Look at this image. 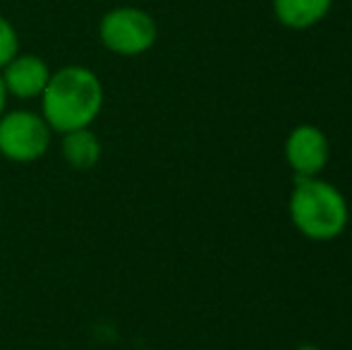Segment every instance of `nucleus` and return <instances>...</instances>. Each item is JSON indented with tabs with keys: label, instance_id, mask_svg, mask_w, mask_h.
<instances>
[{
	"label": "nucleus",
	"instance_id": "nucleus-7",
	"mask_svg": "<svg viewBox=\"0 0 352 350\" xmlns=\"http://www.w3.org/2000/svg\"><path fill=\"white\" fill-rule=\"evenodd\" d=\"M271 8L283 27L302 32L316 27L331 12L333 0H274Z\"/></svg>",
	"mask_w": 352,
	"mask_h": 350
},
{
	"label": "nucleus",
	"instance_id": "nucleus-10",
	"mask_svg": "<svg viewBox=\"0 0 352 350\" xmlns=\"http://www.w3.org/2000/svg\"><path fill=\"white\" fill-rule=\"evenodd\" d=\"M8 89L3 85V77H0V116H3L5 111H8Z\"/></svg>",
	"mask_w": 352,
	"mask_h": 350
},
{
	"label": "nucleus",
	"instance_id": "nucleus-9",
	"mask_svg": "<svg viewBox=\"0 0 352 350\" xmlns=\"http://www.w3.org/2000/svg\"><path fill=\"white\" fill-rule=\"evenodd\" d=\"M19 53V34L8 17L0 14V70Z\"/></svg>",
	"mask_w": 352,
	"mask_h": 350
},
{
	"label": "nucleus",
	"instance_id": "nucleus-5",
	"mask_svg": "<svg viewBox=\"0 0 352 350\" xmlns=\"http://www.w3.org/2000/svg\"><path fill=\"white\" fill-rule=\"evenodd\" d=\"M331 159L329 137L311 122L292 127L285 140V161L295 177H316L324 173Z\"/></svg>",
	"mask_w": 352,
	"mask_h": 350
},
{
	"label": "nucleus",
	"instance_id": "nucleus-11",
	"mask_svg": "<svg viewBox=\"0 0 352 350\" xmlns=\"http://www.w3.org/2000/svg\"><path fill=\"white\" fill-rule=\"evenodd\" d=\"M295 350H321L319 346H311V343H305V346H297Z\"/></svg>",
	"mask_w": 352,
	"mask_h": 350
},
{
	"label": "nucleus",
	"instance_id": "nucleus-1",
	"mask_svg": "<svg viewBox=\"0 0 352 350\" xmlns=\"http://www.w3.org/2000/svg\"><path fill=\"white\" fill-rule=\"evenodd\" d=\"M41 116L56 135L91 127L101 116L106 91L98 75L87 65H65L51 72L41 96Z\"/></svg>",
	"mask_w": 352,
	"mask_h": 350
},
{
	"label": "nucleus",
	"instance_id": "nucleus-4",
	"mask_svg": "<svg viewBox=\"0 0 352 350\" xmlns=\"http://www.w3.org/2000/svg\"><path fill=\"white\" fill-rule=\"evenodd\" d=\"M53 135L41 113L14 108L0 116V156L12 164H34L48 154Z\"/></svg>",
	"mask_w": 352,
	"mask_h": 350
},
{
	"label": "nucleus",
	"instance_id": "nucleus-8",
	"mask_svg": "<svg viewBox=\"0 0 352 350\" xmlns=\"http://www.w3.org/2000/svg\"><path fill=\"white\" fill-rule=\"evenodd\" d=\"M101 140L91 127L60 135V154L65 164L74 171H91L101 159Z\"/></svg>",
	"mask_w": 352,
	"mask_h": 350
},
{
	"label": "nucleus",
	"instance_id": "nucleus-2",
	"mask_svg": "<svg viewBox=\"0 0 352 350\" xmlns=\"http://www.w3.org/2000/svg\"><path fill=\"white\" fill-rule=\"evenodd\" d=\"M287 214L292 226L307 240L331 243L348 228L350 206L343 192L321 175L295 177L287 199Z\"/></svg>",
	"mask_w": 352,
	"mask_h": 350
},
{
	"label": "nucleus",
	"instance_id": "nucleus-3",
	"mask_svg": "<svg viewBox=\"0 0 352 350\" xmlns=\"http://www.w3.org/2000/svg\"><path fill=\"white\" fill-rule=\"evenodd\" d=\"M156 19L142 8H113L98 22V41L103 48L122 58H137L156 46Z\"/></svg>",
	"mask_w": 352,
	"mask_h": 350
},
{
	"label": "nucleus",
	"instance_id": "nucleus-6",
	"mask_svg": "<svg viewBox=\"0 0 352 350\" xmlns=\"http://www.w3.org/2000/svg\"><path fill=\"white\" fill-rule=\"evenodd\" d=\"M51 67L41 56L34 53H17L8 65L0 70L3 85L8 89V96L22 98V101H32L38 98L51 80Z\"/></svg>",
	"mask_w": 352,
	"mask_h": 350
}]
</instances>
